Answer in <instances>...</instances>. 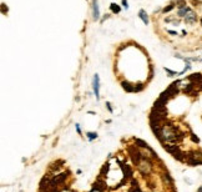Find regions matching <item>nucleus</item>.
<instances>
[{"label": "nucleus", "instance_id": "ddd939ff", "mask_svg": "<svg viewBox=\"0 0 202 192\" xmlns=\"http://www.w3.org/2000/svg\"><path fill=\"white\" fill-rule=\"evenodd\" d=\"M175 8H176V3H175V1H173V0H172V1H171V3L169 4V5H166L165 8H162L161 13H162V14H167V13L172 11V10L175 9Z\"/></svg>", "mask_w": 202, "mask_h": 192}, {"label": "nucleus", "instance_id": "cd10ccee", "mask_svg": "<svg viewBox=\"0 0 202 192\" xmlns=\"http://www.w3.org/2000/svg\"><path fill=\"white\" fill-rule=\"evenodd\" d=\"M110 18V14H105V15H104V18L100 20V23H104V21H105L106 19H109Z\"/></svg>", "mask_w": 202, "mask_h": 192}, {"label": "nucleus", "instance_id": "f704fd0d", "mask_svg": "<svg viewBox=\"0 0 202 192\" xmlns=\"http://www.w3.org/2000/svg\"><path fill=\"white\" fill-rule=\"evenodd\" d=\"M197 192H202V186H201V187H200V188L197 190Z\"/></svg>", "mask_w": 202, "mask_h": 192}, {"label": "nucleus", "instance_id": "7c9ffc66", "mask_svg": "<svg viewBox=\"0 0 202 192\" xmlns=\"http://www.w3.org/2000/svg\"><path fill=\"white\" fill-rule=\"evenodd\" d=\"M127 47V44H124V45H121L120 47H119V51H121V50H124V49H126Z\"/></svg>", "mask_w": 202, "mask_h": 192}, {"label": "nucleus", "instance_id": "72a5a7b5", "mask_svg": "<svg viewBox=\"0 0 202 192\" xmlns=\"http://www.w3.org/2000/svg\"><path fill=\"white\" fill-rule=\"evenodd\" d=\"M90 192H102V191H100V190H97V188H92Z\"/></svg>", "mask_w": 202, "mask_h": 192}, {"label": "nucleus", "instance_id": "f257e3e1", "mask_svg": "<svg viewBox=\"0 0 202 192\" xmlns=\"http://www.w3.org/2000/svg\"><path fill=\"white\" fill-rule=\"evenodd\" d=\"M136 166H137V170L140 171V173L146 177V176L151 175L152 170H154V162H152V160H149V159L142 157L140 161L137 162Z\"/></svg>", "mask_w": 202, "mask_h": 192}, {"label": "nucleus", "instance_id": "9b49d317", "mask_svg": "<svg viewBox=\"0 0 202 192\" xmlns=\"http://www.w3.org/2000/svg\"><path fill=\"white\" fill-rule=\"evenodd\" d=\"M162 182L166 185V186H172L173 180H172V177L170 176V173H167V172L162 173Z\"/></svg>", "mask_w": 202, "mask_h": 192}, {"label": "nucleus", "instance_id": "bb28decb", "mask_svg": "<svg viewBox=\"0 0 202 192\" xmlns=\"http://www.w3.org/2000/svg\"><path fill=\"white\" fill-rule=\"evenodd\" d=\"M60 192H73L70 188H69V187H66V186H64V187H62L61 190H60Z\"/></svg>", "mask_w": 202, "mask_h": 192}, {"label": "nucleus", "instance_id": "39448f33", "mask_svg": "<svg viewBox=\"0 0 202 192\" xmlns=\"http://www.w3.org/2000/svg\"><path fill=\"white\" fill-rule=\"evenodd\" d=\"M92 87H94V92H95V96H96V100H100V77L97 74L94 75V80H92Z\"/></svg>", "mask_w": 202, "mask_h": 192}, {"label": "nucleus", "instance_id": "2eb2a0df", "mask_svg": "<svg viewBox=\"0 0 202 192\" xmlns=\"http://www.w3.org/2000/svg\"><path fill=\"white\" fill-rule=\"evenodd\" d=\"M134 141H135V145L138 147V148H142V147H146V146H149L146 142L144 141V140H141V139H134Z\"/></svg>", "mask_w": 202, "mask_h": 192}, {"label": "nucleus", "instance_id": "6ab92c4d", "mask_svg": "<svg viewBox=\"0 0 202 192\" xmlns=\"http://www.w3.org/2000/svg\"><path fill=\"white\" fill-rule=\"evenodd\" d=\"M173 1L176 3V6H177V9L178 8H182V6H186V0H173Z\"/></svg>", "mask_w": 202, "mask_h": 192}, {"label": "nucleus", "instance_id": "1a4fd4ad", "mask_svg": "<svg viewBox=\"0 0 202 192\" xmlns=\"http://www.w3.org/2000/svg\"><path fill=\"white\" fill-rule=\"evenodd\" d=\"M92 16L94 20L100 19V11H99V5H97V0H92Z\"/></svg>", "mask_w": 202, "mask_h": 192}, {"label": "nucleus", "instance_id": "aec40b11", "mask_svg": "<svg viewBox=\"0 0 202 192\" xmlns=\"http://www.w3.org/2000/svg\"><path fill=\"white\" fill-rule=\"evenodd\" d=\"M86 136H87L89 141H92V140L97 139V133L96 132H86Z\"/></svg>", "mask_w": 202, "mask_h": 192}, {"label": "nucleus", "instance_id": "a878e982", "mask_svg": "<svg viewBox=\"0 0 202 192\" xmlns=\"http://www.w3.org/2000/svg\"><path fill=\"white\" fill-rule=\"evenodd\" d=\"M167 34L173 35V36H178V33H177L176 30H167Z\"/></svg>", "mask_w": 202, "mask_h": 192}, {"label": "nucleus", "instance_id": "f8f14e48", "mask_svg": "<svg viewBox=\"0 0 202 192\" xmlns=\"http://www.w3.org/2000/svg\"><path fill=\"white\" fill-rule=\"evenodd\" d=\"M121 86H122V89L126 92H134V86H135V85H132L129 81H125V80L121 81Z\"/></svg>", "mask_w": 202, "mask_h": 192}, {"label": "nucleus", "instance_id": "473e14b6", "mask_svg": "<svg viewBox=\"0 0 202 192\" xmlns=\"http://www.w3.org/2000/svg\"><path fill=\"white\" fill-rule=\"evenodd\" d=\"M181 34H182V36H186V35H187V31H186V30L184 29L182 31H181Z\"/></svg>", "mask_w": 202, "mask_h": 192}, {"label": "nucleus", "instance_id": "0eeeda50", "mask_svg": "<svg viewBox=\"0 0 202 192\" xmlns=\"http://www.w3.org/2000/svg\"><path fill=\"white\" fill-rule=\"evenodd\" d=\"M191 9H192V8H191V6H189V5L182 6V8H178V9H177V13H176L177 18H180V19H184V18L186 16V14L189 13Z\"/></svg>", "mask_w": 202, "mask_h": 192}, {"label": "nucleus", "instance_id": "7ed1b4c3", "mask_svg": "<svg viewBox=\"0 0 202 192\" xmlns=\"http://www.w3.org/2000/svg\"><path fill=\"white\" fill-rule=\"evenodd\" d=\"M184 21H185L186 24H189V25L196 24L197 21H198V15H197V13L193 9H191L189 13L186 14V16L184 18Z\"/></svg>", "mask_w": 202, "mask_h": 192}, {"label": "nucleus", "instance_id": "c9c22d12", "mask_svg": "<svg viewBox=\"0 0 202 192\" xmlns=\"http://www.w3.org/2000/svg\"><path fill=\"white\" fill-rule=\"evenodd\" d=\"M200 24H201V26H202V18L200 19Z\"/></svg>", "mask_w": 202, "mask_h": 192}, {"label": "nucleus", "instance_id": "5701e85b", "mask_svg": "<svg viewBox=\"0 0 202 192\" xmlns=\"http://www.w3.org/2000/svg\"><path fill=\"white\" fill-rule=\"evenodd\" d=\"M190 137H191V140H192L193 142H197V144L200 142V139H198V137H197L195 133H191V136H190Z\"/></svg>", "mask_w": 202, "mask_h": 192}, {"label": "nucleus", "instance_id": "dca6fc26", "mask_svg": "<svg viewBox=\"0 0 202 192\" xmlns=\"http://www.w3.org/2000/svg\"><path fill=\"white\" fill-rule=\"evenodd\" d=\"M109 168H110V163H105V165L101 167V170H100V175H99V176H101V177L106 176V173H107V171H109Z\"/></svg>", "mask_w": 202, "mask_h": 192}, {"label": "nucleus", "instance_id": "f3484780", "mask_svg": "<svg viewBox=\"0 0 202 192\" xmlns=\"http://www.w3.org/2000/svg\"><path fill=\"white\" fill-rule=\"evenodd\" d=\"M164 70L166 71V74L167 75H169L170 77H175V76H178V73H177V71H173V70H171V69H169V67H164Z\"/></svg>", "mask_w": 202, "mask_h": 192}, {"label": "nucleus", "instance_id": "2f4dec72", "mask_svg": "<svg viewBox=\"0 0 202 192\" xmlns=\"http://www.w3.org/2000/svg\"><path fill=\"white\" fill-rule=\"evenodd\" d=\"M191 3H192V5H198V4H201V1H197V0H191Z\"/></svg>", "mask_w": 202, "mask_h": 192}, {"label": "nucleus", "instance_id": "e433bc0d", "mask_svg": "<svg viewBox=\"0 0 202 192\" xmlns=\"http://www.w3.org/2000/svg\"><path fill=\"white\" fill-rule=\"evenodd\" d=\"M200 61H202V59H200Z\"/></svg>", "mask_w": 202, "mask_h": 192}, {"label": "nucleus", "instance_id": "4468645a", "mask_svg": "<svg viewBox=\"0 0 202 192\" xmlns=\"http://www.w3.org/2000/svg\"><path fill=\"white\" fill-rule=\"evenodd\" d=\"M110 10L112 14H120L121 13V6L117 5L116 3H111L110 4Z\"/></svg>", "mask_w": 202, "mask_h": 192}, {"label": "nucleus", "instance_id": "c756f323", "mask_svg": "<svg viewBox=\"0 0 202 192\" xmlns=\"http://www.w3.org/2000/svg\"><path fill=\"white\" fill-rule=\"evenodd\" d=\"M75 129H76V131H78V133H79V135H81V129H80V125H79V124H76Z\"/></svg>", "mask_w": 202, "mask_h": 192}, {"label": "nucleus", "instance_id": "9d476101", "mask_svg": "<svg viewBox=\"0 0 202 192\" xmlns=\"http://www.w3.org/2000/svg\"><path fill=\"white\" fill-rule=\"evenodd\" d=\"M138 18L141 19V21H142L145 25H149V23H150L149 15H147V13H146L144 9H140V11H138Z\"/></svg>", "mask_w": 202, "mask_h": 192}, {"label": "nucleus", "instance_id": "412c9836", "mask_svg": "<svg viewBox=\"0 0 202 192\" xmlns=\"http://www.w3.org/2000/svg\"><path fill=\"white\" fill-rule=\"evenodd\" d=\"M129 192H142V191H141L140 186H131L130 190H129Z\"/></svg>", "mask_w": 202, "mask_h": 192}, {"label": "nucleus", "instance_id": "f03ea898", "mask_svg": "<svg viewBox=\"0 0 202 192\" xmlns=\"http://www.w3.org/2000/svg\"><path fill=\"white\" fill-rule=\"evenodd\" d=\"M140 152H141V155H142V157H145V159H149V160H158V156H157V153L152 150V148L150 147V146H146V147H142V148H140Z\"/></svg>", "mask_w": 202, "mask_h": 192}, {"label": "nucleus", "instance_id": "4be33fe9", "mask_svg": "<svg viewBox=\"0 0 202 192\" xmlns=\"http://www.w3.org/2000/svg\"><path fill=\"white\" fill-rule=\"evenodd\" d=\"M106 109H107L111 113L114 112V109H112V106H111V102H110V101H106Z\"/></svg>", "mask_w": 202, "mask_h": 192}, {"label": "nucleus", "instance_id": "c85d7f7f", "mask_svg": "<svg viewBox=\"0 0 202 192\" xmlns=\"http://www.w3.org/2000/svg\"><path fill=\"white\" fill-rule=\"evenodd\" d=\"M1 13H3V14L8 13V8H6V10H5V4H1Z\"/></svg>", "mask_w": 202, "mask_h": 192}, {"label": "nucleus", "instance_id": "b1692460", "mask_svg": "<svg viewBox=\"0 0 202 192\" xmlns=\"http://www.w3.org/2000/svg\"><path fill=\"white\" fill-rule=\"evenodd\" d=\"M149 70H150V76H149V79H152V77H154V65H150Z\"/></svg>", "mask_w": 202, "mask_h": 192}, {"label": "nucleus", "instance_id": "4c0bfd02", "mask_svg": "<svg viewBox=\"0 0 202 192\" xmlns=\"http://www.w3.org/2000/svg\"><path fill=\"white\" fill-rule=\"evenodd\" d=\"M73 192H76V191H73Z\"/></svg>", "mask_w": 202, "mask_h": 192}, {"label": "nucleus", "instance_id": "6e6552de", "mask_svg": "<svg viewBox=\"0 0 202 192\" xmlns=\"http://www.w3.org/2000/svg\"><path fill=\"white\" fill-rule=\"evenodd\" d=\"M189 81L191 82H195V84H198L202 81V74L201 73H195V74H191L190 76H187L186 77Z\"/></svg>", "mask_w": 202, "mask_h": 192}, {"label": "nucleus", "instance_id": "423d86ee", "mask_svg": "<svg viewBox=\"0 0 202 192\" xmlns=\"http://www.w3.org/2000/svg\"><path fill=\"white\" fill-rule=\"evenodd\" d=\"M165 23H171L172 25H175V26H178L181 24V19L177 18V15H170V16H166L164 19Z\"/></svg>", "mask_w": 202, "mask_h": 192}, {"label": "nucleus", "instance_id": "20e7f679", "mask_svg": "<svg viewBox=\"0 0 202 192\" xmlns=\"http://www.w3.org/2000/svg\"><path fill=\"white\" fill-rule=\"evenodd\" d=\"M92 188H97V190H100V191H105V190H107L106 181L104 180L101 176H99V177H97V180L94 182Z\"/></svg>", "mask_w": 202, "mask_h": 192}, {"label": "nucleus", "instance_id": "a211bd4d", "mask_svg": "<svg viewBox=\"0 0 202 192\" xmlns=\"http://www.w3.org/2000/svg\"><path fill=\"white\" fill-rule=\"evenodd\" d=\"M145 89V84L144 82H138L134 86V92H141Z\"/></svg>", "mask_w": 202, "mask_h": 192}, {"label": "nucleus", "instance_id": "393cba45", "mask_svg": "<svg viewBox=\"0 0 202 192\" xmlns=\"http://www.w3.org/2000/svg\"><path fill=\"white\" fill-rule=\"evenodd\" d=\"M121 3H122V8L124 9H129V3H127V0H121Z\"/></svg>", "mask_w": 202, "mask_h": 192}]
</instances>
